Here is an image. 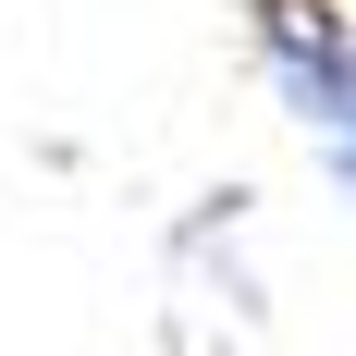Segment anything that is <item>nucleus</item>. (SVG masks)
<instances>
[{
    "label": "nucleus",
    "mask_w": 356,
    "mask_h": 356,
    "mask_svg": "<svg viewBox=\"0 0 356 356\" xmlns=\"http://www.w3.org/2000/svg\"><path fill=\"white\" fill-rule=\"evenodd\" d=\"M246 49L270 74V99L295 111V136L320 147V172L356 197V13L344 0H258Z\"/></svg>",
    "instance_id": "obj_1"
}]
</instances>
